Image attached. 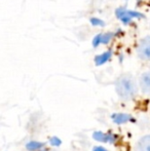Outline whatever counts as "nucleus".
<instances>
[{
	"mask_svg": "<svg viewBox=\"0 0 150 151\" xmlns=\"http://www.w3.org/2000/svg\"><path fill=\"white\" fill-rule=\"evenodd\" d=\"M39 151H47V150H45V149H41V150H39Z\"/></svg>",
	"mask_w": 150,
	"mask_h": 151,
	"instance_id": "nucleus-15",
	"label": "nucleus"
},
{
	"mask_svg": "<svg viewBox=\"0 0 150 151\" xmlns=\"http://www.w3.org/2000/svg\"><path fill=\"white\" fill-rule=\"evenodd\" d=\"M93 139L99 143L104 144H114L117 142L118 136L111 132H102V131H96L93 133Z\"/></svg>",
	"mask_w": 150,
	"mask_h": 151,
	"instance_id": "nucleus-2",
	"label": "nucleus"
},
{
	"mask_svg": "<svg viewBox=\"0 0 150 151\" xmlns=\"http://www.w3.org/2000/svg\"><path fill=\"white\" fill-rule=\"evenodd\" d=\"M93 151H109L107 148L103 147V146H100V145H97L93 148Z\"/></svg>",
	"mask_w": 150,
	"mask_h": 151,
	"instance_id": "nucleus-14",
	"label": "nucleus"
},
{
	"mask_svg": "<svg viewBox=\"0 0 150 151\" xmlns=\"http://www.w3.org/2000/svg\"><path fill=\"white\" fill-rule=\"evenodd\" d=\"M115 91L117 96L123 101H132L138 93V86L134 77L130 74L119 76L115 81Z\"/></svg>",
	"mask_w": 150,
	"mask_h": 151,
	"instance_id": "nucleus-1",
	"label": "nucleus"
},
{
	"mask_svg": "<svg viewBox=\"0 0 150 151\" xmlns=\"http://www.w3.org/2000/svg\"><path fill=\"white\" fill-rule=\"evenodd\" d=\"M139 88L141 91L146 95H150V71L142 73L139 78Z\"/></svg>",
	"mask_w": 150,
	"mask_h": 151,
	"instance_id": "nucleus-5",
	"label": "nucleus"
},
{
	"mask_svg": "<svg viewBox=\"0 0 150 151\" xmlns=\"http://www.w3.org/2000/svg\"><path fill=\"white\" fill-rule=\"evenodd\" d=\"M43 148H44V143L39 141H35V140L29 141L26 144V149L28 151H39L43 149Z\"/></svg>",
	"mask_w": 150,
	"mask_h": 151,
	"instance_id": "nucleus-9",
	"label": "nucleus"
},
{
	"mask_svg": "<svg viewBox=\"0 0 150 151\" xmlns=\"http://www.w3.org/2000/svg\"><path fill=\"white\" fill-rule=\"evenodd\" d=\"M138 57L143 61H150V36H145L140 40L137 47Z\"/></svg>",
	"mask_w": 150,
	"mask_h": 151,
	"instance_id": "nucleus-3",
	"label": "nucleus"
},
{
	"mask_svg": "<svg viewBox=\"0 0 150 151\" xmlns=\"http://www.w3.org/2000/svg\"><path fill=\"white\" fill-rule=\"evenodd\" d=\"M99 44H101V34L97 35L96 37L94 38V40H93V45H94L95 47H97Z\"/></svg>",
	"mask_w": 150,
	"mask_h": 151,
	"instance_id": "nucleus-13",
	"label": "nucleus"
},
{
	"mask_svg": "<svg viewBox=\"0 0 150 151\" xmlns=\"http://www.w3.org/2000/svg\"><path fill=\"white\" fill-rule=\"evenodd\" d=\"M50 144L52 146H54V147H59V146L62 144V141H61V139L60 138H58V137H52L50 138Z\"/></svg>",
	"mask_w": 150,
	"mask_h": 151,
	"instance_id": "nucleus-11",
	"label": "nucleus"
},
{
	"mask_svg": "<svg viewBox=\"0 0 150 151\" xmlns=\"http://www.w3.org/2000/svg\"><path fill=\"white\" fill-rule=\"evenodd\" d=\"M111 119L116 124H126V123L134 120V117L126 112H117V113H113L111 115Z\"/></svg>",
	"mask_w": 150,
	"mask_h": 151,
	"instance_id": "nucleus-6",
	"label": "nucleus"
},
{
	"mask_svg": "<svg viewBox=\"0 0 150 151\" xmlns=\"http://www.w3.org/2000/svg\"><path fill=\"white\" fill-rule=\"evenodd\" d=\"M111 56H112V52H111V50L105 52L99 55V56H97L96 58H95V63H96L97 66L103 65V64H105L106 62H108L109 60H110Z\"/></svg>",
	"mask_w": 150,
	"mask_h": 151,
	"instance_id": "nucleus-8",
	"label": "nucleus"
},
{
	"mask_svg": "<svg viewBox=\"0 0 150 151\" xmlns=\"http://www.w3.org/2000/svg\"><path fill=\"white\" fill-rule=\"evenodd\" d=\"M134 151H150V134L143 136L137 141Z\"/></svg>",
	"mask_w": 150,
	"mask_h": 151,
	"instance_id": "nucleus-7",
	"label": "nucleus"
},
{
	"mask_svg": "<svg viewBox=\"0 0 150 151\" xmlns=\"http://www.w3.org/2000/svg\"><path fill=\"white\" fill-rule=\"evenodd\" d=\"M90 23H92L93 26H101V27L104 26V22H103L102 20H100V19H98V18L90 19Z\"/></svg>",
	"mask_w": 150,
	"mask_h": 151,
	"instance_id": "nucleus-12",
	"label": "nucleus"
},
{
	"mask_svg": "<svg viewBox=\"0 0 150 151\" xmlns=\"http://www.w3.org/2000/svg\"><path fill=\"white\" fill-rule=\"evenodd\" d=\"M113 38V33H104L101 34V43L102 44H107L109 43L111 39Z\"/></svg>",
	"mask_w": 150,
	"mask_h": 151,
	"instance_id": "nucleus-10",
	"label": "nucleus"
},
{
	"mask_svg": "<svg viewBox=\"0 0 150 151\" xmlns=\"http://www.w3.org/2000/svg\"><path fill=\"white\" fill-rule=\"evenodd\" d=\"M116 16L123 24H128L132 22L133 19L144 18V16L140 12H137L135 10H128L126 8H118L116 10Z\"/></svg>",
	"mask_w": 150,
	"mask_h": 151,
	"instance_id": "nucleus-4",
	"label": "nucleus"
}]
</instances>
